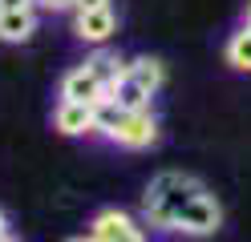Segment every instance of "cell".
<instances>
[{
  "label": "cell",
  "mask_w": 251,
  "mask_h": 242,
  "mask_svg": "<svg viewBox=\"0 0 251 242\" xmlns=\"http://www.w3.org/2000/svg\"><path fill=\"white\" fill-rule=\"evenodd\" d=\"M105 137L114 145H122V150H150V145H158L162 129H158L154 109H126Z\"/></svg>",
  "instance_id": "cell-3"
},
{
  "label": "cell",
  "mask_w": 251,
  "mask_h": 242,
  "mask_svg": "<svg viewBox=\"0 0 251 242\" xmlns=\"http://www.w3.org/2000/svg\"><path fill=\"white\" fill-rule=\"evenodd\" d=\"M4 234H8V214L0 210V238H4Z\"/></svg>",
  "instance_id": "cell-16"
},
{
  "label": "cell",
  "mask_w": 251,
  "mask_h": 242,
  "mask_svg": "<svg viewBox=\"0 0 251 242\" xmlns=\"http://www.w3.org/2000/svg\"><path fill=\"white\" fill-rule=\"evenodd\" d=\"M223 61L231 65L235 73H251V24H247V21H243L239 28L227 32V41H223Z\"/></svg>",
  "instance_id": "cell-9"
},
{
  "label": "cell",
  "mask_w": 251,
  "mask_h": 242,
  "mask_svg": "<svg viewBox=\"0 0 251 242\" xmlns=\"http://www.w3.org/2000/svg\"><path fill=\"white\" fill-rule=\"evenodd\" d=\"M114 242H150V238H146V230H142V222H134L130 230H122Z\"/></svg>",
  "instance_id": "cell-13"
},
{
  "label": "cell",
  "mask_w": 251,
  "mask_h": 242,
  "mask_svg": "<svg viewBox=\"0 0 251 242\" xmlns=\"http://www.w3.org/2000/svg\"><path fill=\"white\" fill-rule=\"evenodd\" d=\"M109 97H114V101H118L122 109H150V101H154V97H150L146 89H138L130 77H122L118 85L109 89Z\"/></svg>",
  "instance_id": "cell-11"
},
{
  "label": "cell",
  "mask_w": 251,
  "mask_h": 242,
  "mask_svg": "<svg viewBox=\"0 0 251 242\" xmlns=\"http://www.w3.org/2000/svg\"><path fill=\"white\" fill-rule=\"evenodd\" d=\"M33 32H37V8L0 12V41L4 44H28Z\"/></svg>",
  "instance_id": "cell-7"
},
{
  "label": "cell",
  "mask_w": 251,
  "mask_h": 242,
  "mask_svg": "<svg viewBox=\"0 0 251 242\" xmlns=\"http://www.w3.org/2000/svg\"><path fill=\"white\" fill-rule=\"evenodd\" d=\"M53 129H57L61 137H93V133H98L93 105H81V101H57V105H53Z\"/></svg>",
  "instance_id": "cell-6"
},
{
  "label": "cell",
  "mask_w": 251,
  "mask_h": 242,
  "mask_svg": "<svg viewBox=\"0 0 251 242\" xmlns=\"http://www.w3.org/2000/svg\"><path fill=\"white\" fill-rule=\"evenodd\" d=\"M105 4H114V0H77V8H105ZM73 8V12H77Z\"/></svg>",
  "instance_id": "cell-15"
},
{
  "label": "cell",
  "mask_w": 251,
  "mask_h": 242,
  "mask_svg": "<svg viewBox=\"0 0 251 242\" xmlns=\"http://www.w3.org/2000/svg\"><path fill=\"white\" fill-rule=\"evenodd\" d=\"M17 8H37V0H0V12H17Z\"/></svg>",
  "instance_id": "cell-14"
},
{
  "label": "cell",
  "mask_w": 251,
  "mask_h": 242,
  "mask_svg": "<svg viewBox=\"0 0 251 242\" xmlns=\"http://www.w3.org/2000/svg\"><path fill=\"white\" fill-rule=\"evenodd\" d=\"M243 21H247V24H251V0H247V16H243Z\"/></svg>",
  "instance_id": "cell-18"
},
{
  "label": "cell",
  "mask_w": 251,
  "mask_h": 242,
  "mask_svg": "<svg viewBox=\"0 0 251 242\" xmlns=\"http://www.w3.org/2000/svg\"><path fill=\"white\" fill-rule=\"evenodd\" d=\"M118 28H122V16H118L114 4H105V8H77L73 12V37L81 44H89V48H105L118 37Z\"/></svg>",
  "instance_id": "cell-4"
},
{
  "label": "cell",
  "mask_w": 251,
  "mask_h": 242,
  "mask_svg": "<svg viewBox=\"0 0 251 242\" xmlns=\"http://www.w3.org/2000/svg\"><path fill=\"white\" fill-rule=\"evenodd\" d=\"M126 77H130L138 89H146L150 97H158V89L166 85V65L158 57H134L126 65Z\"/></svg>",
  "instance_id": "cell-8"
},
{
  "label": "cell",
  "mask_w": 251,
  "mask_h": 242,
  "mask_svg": "<svg viewBox=\"0 0 251 242\" xmlns=\"http://www.w3.org/2000/svg\"><path fill=\"white\" fill-rule=\"evenodd\" d=\"M0 242H21V238H12V234H4V238H0Z\"/></svg>",
  "instance_id": "cell-19"
},
{
  "label": "cell",
  "mask_w": 251,
  "mask_h": 242,
  "mask_svg": "<svg viewBox=\"0 0 251 242\" xmlns=\"http://www.w3.org/2000/svg\"><path fill=\"white\" fill-rule=\"evenodd\" d=\"M219 230H223V202L202 186L195 198L186 202V210L178 214L175 234H182V238H211V234H219Z\"/></svg>",
  "instance_id": "cell-2"
},
{
  "label": "cell",
  "mask_w": 251,
  "mask_h": 242,
  "mask_svg": "<svg viewBox=\"0 0 251 242\" xmlns=\"http://www.w3.org/2000/svg\"><path fill=\"white\" fill-rule=\"evenodd\" d=\"M85 65L101 77V85H105V89H114L118 81L126 77V65H130V61H122L118 53H109V48H98L93 57H85Z\"/></svg>",
  "instance_id": "cell-10"
},
{
  "label": "cell",
  "mask_w": 251,
  "mask_h": 242,
  "mask_svg": "<svg viewBox=\"0 0 251 242\" xmlns=\"http://www.w3.org/2000/svg\"><path fill=\"white\" fill-rule=\"evenodd\" d=\"M57 97L61 101H81V105H98L101 97H109V89L101 85V77L89 69V65H73V69L61 77V85H57Z\"/></svg>",
  "instance_id": "cell-5"
},
{
  "label": "cell",
  "mask_w": 251,
  "mask_h": 242,
  "mask_svg": "<svg viewBox=\"0 0 251 242\" xmlns=\"http://www.w3.org/2000/svg\"><path fill=\"white\" fill-rule=\"evenodd\" d=\"M69 242H93V238H89V234H81V238H69Z\"/></svg>",
  "instance_id": "cell-17"
},
{
  "label": "cell",
  "mask_w": 251,
  "mask_h": 242,
  "mask_svg": "<svg viewBox=\"0 0 251 242\" xmlns=\"http://www.w3.org/2000/svg\"><path fill=\"white\" fill-rule=\"evenodd\" d=\"M37 8L41 12H73L77 0H37Z\"/></svg>",
  "instance_id": "cell-12"
},
{
  "label": "cell",
  "mask_w": 251,
  "mask_h": 242,
  "mask_svg": "<svg viewBox=\"0 0 251 242\" xmlns=\"http://www.w3.org/2000/svg\"><path fill=\"white\" fill-rule=\"evenodd\" d=\"M202 190V182L195 174H182V170H162L154 174L146 190H142V222L154 226V230H166L175 234V222L186 210V202Z\"/></svg>",
  "instance_id": "cell-1"
}]
</instances>
